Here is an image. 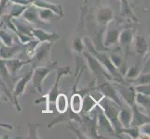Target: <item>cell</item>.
<instances>
[{"label": "cell", "mask_w": 150, "mask_h": 139, "mask_svg": "<svg viewBox=\"0 0 150 139\" xmlns=\"http://www.w3.org/2000/svg\"><path fill=\"white\" fill-rule=\"evenodd\" d=\"M82 39H83V43H84L85 46H87V48H88V52H90L92 56H93L94 58L98 60V62H99L103 68H105V70L107 71V73L112 77L113 81L120 82V81L125 80L123 78V76L120 73V71H117V69L112 63L109 56L105 54V53H101V52H99V51H97L96 47L94 46V45L91 43L90 38H88L86 36Z\"/></svg>", "instance_id": "cell-1"}, {"label": "cell", "mask_w": 150, "mask_h": 139, "mask_svg": "<svg viewBox=\"0 0 150 139\" xmlns=\"http://www.w3.org/2000/svg\"><path fill=\"white\" fill-rule=\"evenodd\" d=\"M98 107L103 110V114L106 116V118L109 120L110 123L112 124L114 131H115V136L117 137L120 136L121 125L118 122V111L120 110V107L114 101L108 99L107 97L103 96L98 100Z\"/></svg>", "instance_id": "cell-2"}, {"label": "cell", "mask_w": 150, "mask_h": 139, "mask_svg": "<svg viewBox=\"0 0 150 139\" xmlns=\"http://www.w3.org/2000/svg\"><path fill=\"white\" fill-rule=\"evenodd\" d=\"M57 66H58V63L54 61V62H50L45 65H38L32 68L33 73L31 83L33 85L34 89L40 95H43V83L45 79L51 71H55Z\"/></svg>", "instance_id": "cell-3"}, {"label": "cell", "mask_w": 150, "mask_h": 139, "mask_svg": "<svg viewBox=\"0 0 150 139\" xmlns=\"http://www.w3.org/2000/svg\"><path fill=\"white\" fill-rule=\"evenodd\" d=\"M56 78L54 80V85L52 86V88L50 90V92L47 95L43 96L45 102H46V112H50L52 111L50 109V106L54 104V101L56 96L59 94V83L62 80L64 76H67L72 73V68L69 65H65V66H57L56 69Z\"/></svg>", "instance_id": "cell-4"}, {"label": "cell", "mask_w": 150, "mask_h": 139, "mask_svg": "<svg viewBox=\"0 0 150 139\" xmlns=\"http://www.w3.org/2000/svg\"><path fill=\"white\" fill-rule=\"evenodd\" d=\"M95 90L99 92L103 96L107 97L108 99H110L115 103H117L120 108L123 107L122 100L120 98V95H118L115 85H114L113 81L105 79V80L98 82V83H96V85H95Z\"/></svg>", "instance_id": "cell-5"}, {"label": "cell", "mask_w": 150, "mask_h": 139, "mask_svg": "<svg viewBox=\"0 0 150 139\" xmlns=\"http://www.w3.org/2000/svg\"><path fill=\"white\" fill-rule=\"evenodd\" d=\"M82 54H83V58L86 60L88 67L90 68L91 73L94 74L96 83H98V82H100L102 80H105V79L113 81L112 77L107 73V71L105 70V68L98 62V60L90 52H88V51H83Z\"/></svg>", "instance_id": "cell-6"}, {"label": "cell", "mask_w": 150, "mask_h": 139, "mask_svg": "<svg viewBox=\"0 0 150 139\" xmlns=\"http://www.w3.org/2000/svg\"><path fill=\"white\" fill-rule=\"evenodd\" d=\"M32 73H33V71L30 70L28 73L23 74V76H21L13 87L11 96H12L13 104L15 108H16V110H18V112H22V108H21L20 103H19V97L21 96H23L24 94L25 90H26V87L31 82V78H32Z\"/></svg>", "instance_id": "cell-7"}, {"label": "cell", "mask_w": 150, "mask_h": 139, "mask_svg": "<svg viewBox=\"0 0 150 139\" xmlns=\"http://www.w3.org/2000/svg\"><path fill=\"white\" fill-rule=\"evenodd\" d=\"M122 29L118 25V23L114 19L113 20L108 23L105 26V36H103V44L106 48L112 47L117 45L118 41V35Z\"/></svg>", "instance_id": "cell-8"}, {"label": "cell", "mask_w": 150, "mask_h": 139, "mask_svg": "<svg viewBox=\"0 0 150 139\" xmlns=\"http://www.w3.org/2000/svg\"><path fill=\"white\" fill-rule=\"evenodd\" d=\"M52 45L53 44L47 43V42H42V43L38 42V44L35 46L34 55L32 57V59H31V63L34 64V67L40 65V63L44 60L50 59Z\"/></svg>", "instance_id": "cell-9"}, {"label": "cell", "mask_w": 150, "mask_h": 139, "mask_svg": "<svg viewBox=\"0 0 150 139\" xmlns=\"http://www.w3.org/2000/svg\"><path fill=\"white\" fill-rule=\"evenodd\" d=\"M109 58L112 61V63L114 64V66H115L117 69V71H120V73L122 76H124L128 68H127V63H126L125 58H124V55H123L122 47H120H120L117 46V47L114 48L109 55Z\"/></svg>", "instance_id": "cell-10"}, {"label": "cell", "mask_w": 150, "mask_h": 139, "mask_svg": "<svg viewBox=\"0 0 150 139\" xmlns=\"http://www.w3.org/2000/svg\"><path fill=\"white\" fill-rule=\"evenodd\" d=\"M32 35L35 40H37L38 42L42 43V42H47L54 44L60 39V35L54 32L49 33L47 31H45L41 28H33L32 30Z\"/></svg>", "instance_id": "cell-11"}, {"label": "cell", "mask_w": 150, "mask_h": 139, "mask_svg": "<svg viewBox=\"0 0 150 139\" xmlns=\"http://www.w3.org/2000/svg\"><path fill=\"white\" fill-rule=\"evenodd\" d=\"M96 125H97V131L99 133V131H103L106 132L110 135L115 136V131L112 124L110 123L109 120L107 119L106 116L103 114V110L100 109L99 107H96Z\"/></svg>", "instance_id": "cell-12"}, {"label": "cell", "mask_w": 150, "mask_h": 139, "mask_svg": "<svg viewBox=\"0 0 150 139\" xmlns=\"http://www.w3.org/2000/svg\"><path fill=\"white\" fill-rule=\"evenodd\" d=\"M114 20V10L109 6H103L97 9L95 13V20L101 26H106Z\"/></svg>", "instance_id": "cell-13"}, {"label": "cell", "mask_w": 150, "mask_h": 139, "mask_svg": "<svg viewBox=\"0 0 150 139\" xmlns=\"http://www.w3.org/2000/svg\"><path fill=\"white\" fill-rule=\"evenodd\" d=\"M76 122L77 123L81 122V115L80 114H76V113L73 112L70 109L67 110L64 113H60V115L58 117L54 118V119L51 121L49 124H48V128H51L55 125H57L58 123H62V122Z\"/></svg>", "instance_id": "cell-14"}, {"label": "cell", "mask_w": 150, "mask_h": 139, "mask_svg": "<svg viewBox=\"0 0 150 139\" xmlns=\"http://www.w3.org/2000/svg\"><path fill=\"white\" fill-rule=\"evenodd\" d=\"M4 61H5V65H6V68L8 71V73H9L10 77H12V78H15V77L17 76L21 69L23 68V66L31 63L30 59L22 60V59H16V58L4 59Z\"/></svg>", "instance_id": "cell-15"}, {"label": "cell", "mask_w": 150, "mask_h": 139, "mask_svg": "<svg viewBox=\"0 0 150 139\" xmlns=\"http://www.w3.org/2000/svg\"><path fill=\"white\" fill-rule=\"evenodd\" d=\"M134 47V52L135 54L140 57L141 59L147 57V54L149 53L148 49V42L146 38L143 35H134L132 43Z\"/></svg>", "instance_id": "cell-16"}, {"label": "cell", "mask_w": 150, "mask_h": 139, "mask_svg": "<svg viewBox=\"0 0 150 139\" xmlns=\"http://www.w3.org/2000/svg\"><path fill=\"white\" fill-rule=\"evenodd\" d=\"M30 3L31 5H33V6H35L38 8H46L51 10L56 15H58L61 19H63L64 17L63 7L59 4L51 3L49 1H46V0H30Z\"/></svg>", "instance_id": "cell-17"}, {"label": "cell", "mask_w": 150, "mask_h": 139, "mask_svg": "<svg viewBox=\"0 0 150 139\" xmlns=\"http://www.w3.org/2000/svg\"><path fill=\"white\" fill-rule=\"evenodd\" d=\"M132 112V123L131 126H140L144 122H149V114L144 113L142 110L139 108L135 103L130 107Z\"/></svg>", "instance_id": "cell-18"}, {"label": "cell", "mask_w": 150, "mask_h": 139, "mask_svg": "<svg viewBox=\"0 0 150 139\" xmlns=\"http://www.w3.org/2000/svg\"><path fill=\"white\" fill-rule=\"evenodd\" d=\"M25 45H16L14 44L13 45H4L1 44L0 45V59H12L16 56L20 51H22V49L24 47Z\"/></svg>", "instance_id": "cell-19"}, {"label": "cell", "mask_w": 150, "mask_h": 139, "mask_svg": "<svg viewBox=\"0 0 150 139\" xmlns=\"http://www.w3.org/2000/svg\"><path fill=\"white\" fill-rule=\"evenodd\" d=\"M134 31H135V29H132L130 27L122 29L120 31L117 41V45H120V47H124V46L129 47V45H132L134 37V33H135Z\"/></svg>", "instance_id": "cell-20"}, {"label": "cell", "mask_w": 150, "mask_h": 139, "mask_svg": "<svg viewBox=\"0 0 150 139\" xmlns=\"http://www.w3.org/2000/svg\"><path fill=\"white\" fill-rule=\"evenodd\" d=\"M98 105V100H96L93 96L89 93L83 95V101H82V110L80 114L90 115V113Z\"/></svg>", "instance_id": "cell-21"}, {"label": "cell", "mask_w": 150, "mask_h": 139, "mask_svg": "<svg viewBox=\"0 0 150 139\" xmlns=\"http://www.w3.org/2000/svg\"><path fill=\"white\" fill-rule=\"evenodd\" d=\"M82 101H83V95L79 92H74L69 99V109L76 114H80Z\"/></svg>", "instance_id": "cell-22"}, {"label": "cell", "mask_w": 150, "mask_h": 139, "mask_svg": "<svg viewBox=\"0 0 150 139\" xmlns=\"http://www.w3.org/2000/svg\"><path fill=\"white\" fill-rule=\"evenodd\" d=\"M118 122H120L122 128L131 126L132 123V112L130 107L127 108H120L118 111Z\"/></svg>", "instance_id": "cell-23"}, {"label": "cell", "mask_w": 150, "mask_h": 139, "mask_svg": "<svg viewBox=\"0 0 150 139\" xmlns=\"http://www.w3.org/2000/svg\"><path fill=\"white\" fill-rule=\"evenodd\" d=\"M118 1L120 3V16L125 19L131 20L132 22H138V19L134 14L128 0H118Z\"/></svg>", "instance_id": "cell-24"}, {"label": "cell", "mask_w": 150, "mask_h": 139, "mask_svg": "<svg viewBox=\"0 0 150 139\" xmlns=\"http://www.w3.org/2000/svg\"><path fill=\"white\" fill-rule=\"evenodd\" d=\"M54 106L57 112L59 113H64L67 110L69 109V99L68 96L63 93H59L58 96H56L55 101H54Z\"/></svg>", "instance_id": "cell-25"}, {"label": "cell", "mask_w": 150, "mask_h": 139, "mask_svg": "<svg viewBox=\"0 0 150 139\" xmlns=\"http://www.w3.org/2000/svg\"><path fill=\"white\" fill-rule=\"evenodd\" d=\"M22 16L26 22H30L31 24H35V23H38L40 22L38 19V16L37 8L33 6V5H29V6L26 8V9L23 11V13L22 14Z\"/></svg>", "instance_id": "cell-26"}, {"label": "cell", "mask_w": 150, "mask_h": 139, "mask_svg": "<svg viewBox=\"0 0 150 139\" xmlns=\"http://www.w3.org/2000/svg\"><path fill=\"white\" fill-rule=\"evenodd\" d=\"M38 16L41 22H50L51 20H62L58 15H56L50 9L38 8Z\"/></svg>", "instance_id": "cell-27"}, {"label": "cell", "mask_w": 150, "mask_h": 139, "mask_svg": "<svg viewBox=\"0 0 150 139\" xmlns=\"http://www.w3.org/2000/svg\"><path fill=\"white\" fill-rule=\"evenodd\" d=\"M134 102H135V104L140 108V109H144L149 114L150 96L141 94V93H135Z\"/></svg>", "instance_id": "cell-28"}, {"label": "cell", "mask_w": 150, "mask_h": 139, "mask_svg": "<svg viewBox=\"0 0 150 139\" xmlns=\"http://www.w3.org/2000/svg\"><path fill=\"white\" fill-rule=\"evenodd\" d=\"M2 26H3V23L0 25V42H1L2 45H7V46L13 45L15 44V41H14L15 35L10 33L9 31L2 29Z\"/></svg>", "instance_id": "cell-29"}, {"label": "cell", "mask_w": 150, "mask_h": 139, "mask_svg": "<svg viewBox=\"0 0 150 139\" xmlns=\"http://www.w3.org/2000/svg\"><path fill=\"white\" fill-rule=\"evenodd\" d=\"M141 67L139 66L138 64L136 65H133L132 67H130L129 69H127L125 74H124V79L127 82H130L132 80H133L134 78H136V77L141 73Z\"/></svg>", "instance_id": "cell-30"}, {"label": "cell", "mask_w": 150, "mask_h": 139, "mask_svg": "<svg viewBox=\"0 0 150 139\" xmlns=\"http://www.w3.org/2000/svg\"><path fill=\"white\" fill-rule=\"evenodd\" d=\"M150 82V74L149 71H141V73L139 74L136 78L133 80L128 82L129 84H131L132 86L138 85H144V84H149Z\"/></svg>", "instance_id": "cell-31"}, {"label": "cell", "mask_w": 150, "mask_h": 139, "mask_svg": "<svg viewBox=\"0 0 150 139\" xmlns=\"http://www.w3.org/2000/svg\"><path fill=\"white\" fill-rule=\"evenodd\" d=\"M121 135H126L132 139L141 138L138 126H129V127H125V128H121L120 136H121Z\"/></svg>", "instance_id": "cell-32"}, {"label": "cell", "mask_w": 150, "mask_h": 139, "mask_svg": "<svg viewBox=\"0 0 150 139\" xmlns=\"http://www.w3.org/2000/svg\"><path fill=\"white\" fill-rule=\"evenodd\" d=\"M85 45L83 43V39L80 36H76L72 41V49L77 54H81L84 51Z\"/></svg>", "instance_id": "cell-33"}, {"label": "cell", "mask_w": 150, "mask_h": 139, "mask_svg": "<svg viewBox=\"0 0 150 139\" xmlns=\"http://www.w3.org/2000/svg\"><path fill=\"white\" fill-rule=\"evenodd\" d=\"M27 7L25 6H21V5H15L11 9V11L10 13L8 15V16L10 18V19H15V18H20L22 16V14L23 13V11L25 9H26Z\"/></svg>", "instance_id": "cell-34"}, {"label": "cell", "mask_w": 150, "mask_h": 139, "mask_svg": "<svg viewBox=\"0 0 150 139\" xmlns=\"http://www.w3.org/2000/svg\"><path fill=\"white\" fill-rule=\"evenodd\" d=\"M139 127V132H140L141 138H149L150 136V123L149 122H144L141 124Z\"/></svg>", "instance_id": "cell-35"}, {"label": "cell", "mask_w": 150, "mask_h": 139, "mask_svg": "<svg viewBox=\"0 0 150 139\" xmlns=\"http://www.w3.org/2000/svg\"><path fill=\"white\" fill-rule=\"evenodd\" d=\"M134 90L136 93H141V94H144L150 96V86L149 84H144V85H138L133 86Z\"/></svg>", "instance_id": "cell-36"}, {"label": "cell", "mask_w": 150, "mask_h": 139, "mask_svg": "<svg viewBox=\"0 0 150 139\" xmlns=\"http://www.w3.org/2000/svg\"><path fill=\"white\" fill-rule=\"evenodd\" d=\"M38 125L35 123H30L29 124V135L28 138H39L38 136Z\"/></svg>", "instance_id": "cell-37"}, {"label": "cell", "mask_w": 150, "mask_h": 139, "mask_svg": "<svg viewBox=\"0 0 150 139\" xmlns=\"http://www.w3.org/2000/svg\"><path fill=\"white\" fill-rule=\"evenodd\" d=\"M0 86H1V88L4 90L5 92V94H6V96H8V98L9 100H12V96H11V93H10L8 89V87H7V84H5V81L2 79V77L0 76Z\"/></svg>", "instance_id": "cell-38"}, {"label": "cell", "mask_w": 150, "mask_h": 139, "mask_svg": "<svg viewBox=\"0 0 150 139\" xmlns=\"http://www.w3.org/2000/svg\"><path fill=\"white\" fill-rule=\"evenodd\" d=\"M9 2H12L15 5H21V6H25L28 7L31 5L30 0H9Z\"/></svg>", "instance_id": "cell-39"}, {"label": "cell", "mask_w": 150, "mask_h": 139, "mask_svg": "<svg viewBox=\"0 0 150 139\" xmlns=\"http://www.w3.org/2000/svg\"><path fill=\"white\" fill-rule=\"evenodd\" d=\"M8 2H9V0H0V17L2 16L5 9L8 7Z\"/></svg>", "instance_id": "cell-40"}, {"label": "cell", "mask_w": 150, "mask_h": 139, "mask_svg": "<svg viewBox=\"0 0 150 139\" xmlns=\"http://www.w3.org/2000/svg\"><path fill=\"white\" fill-rule=\"evenodd\" d=\"M0 128H4V129H8L9 131L13 130V126L11 124H8V123H5L0 122Z\"/></svg>", "instance_id": "cell-41"}, {"label": "cell", "mask_w": 150, "mask_h": 139, "mask_svg": "<svg viewBox=\"0 0 150 139\" xmlns=\"http://www.w3.org/2000/svg\"><path fill=\"white\" fill-rule=\"evenodd\" d=\"M87 2H88V0H85V5L87 4Z\"/></svg>", "instance_id": "cell-42"}]
</instances>
